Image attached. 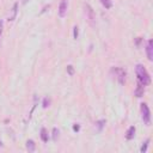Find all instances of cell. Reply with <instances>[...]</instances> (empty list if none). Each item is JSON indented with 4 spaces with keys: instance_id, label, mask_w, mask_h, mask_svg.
I'll return each instance as SVG.
<instances>
[{
    "instance_id": "cell-7",
    "label": "cell",
    "mask_w": 153,
    "mask_h": 153,
    "mask_svg": "<svg viewBox=\"0 0 153 153\" xmlns=\"http://www.w3.org/2000/svg\"><path fill=\"white\" fill-rule=\"evenodd\" d=\"M135 131H136V128H135L134 126H130V127L127 129V131H126V139H127V140H131V139H134V136H135Z\"/></svg>"
},
{
    "instance_id": "cell-1",
    "label": "cell",
    "mask_w": 153,
    "mask_h": 153,
    "mask_svg": "<svg viewBox=\"0 0 153 153\" xmlns=\"http://www.w3.org/2000/svg\"><path fill=\"white\" fill-rule=\"evenodd\" d=\"M135 73H136V78H137V82L143 85V86H147L151 84V76L147 72V69L142 66V65H136L135 66Z\"/></svg>"
},
{
    "instance_id": "cell-14",
    "label": "cell",
    "mask_w": 153,
    "mask_h": 153,
    "mask_svg": "<svg viewBox=\"0 0 153 153\" xmlns=\"http://www.w3.org/2000/svg\"><path fill=\"white\" fill-rule=\"evenodd\" d=\"M148 143H149V139H146V140H145V142L142 143V146H141V148H140V152H141V153H145V152L147 151V147H148Z\"/></svg>"
},
{
    "instance_id": "cell-20",
    "label": "cell",
    "mask_w": 153,
    "mask_h": 153,
    "mask_svg": "<svg viewBox=\"0 0 153 153\" xmlns=\"http://www.w3.org/2000/svg\"><path fill=\"white\" fill-rule=\"evenodd\" d=\"M2 26H4V23H2V20H0V37H1V33H2Z\"/></svg>"
},
{
    "instance_id": "cell-2",
    "label": "cell",
    "mask_w": 153,
    "mask_h": 153,
    "mask_svg": "<svg viewBox=\"0 0 153 153\" xmlns=\"http://www.w3.org/2000/svg\"><path fill=\"white\" fill-rule=\"evenodd\" d=\"M140 111H141V120L146 126H151V111L146 103L140 104Z\"/></svg>"
},
{
    "instance_id": "cell-13",
    "label": "cell",
    "mask_w": 153,
    "mask_h": 153,
    "mask_svg": "<svg viewBox=\"0 0 153 153\" xmlns=\"http://www.w3.org/2000/svg\"><path fill=\"white\" fill-rule=\"evenodd\" d=\"M99 1L103 5V7H105L106 10H109V8L112 7V0H99Z\"/></svg>"
},
{
    "instance_id": "cell-4",
    "label": "cell",
    "mask_w": 153,
    "mask_h": 153,
    "mask_svg": "<svg viewBox=\"0 0 153 153\" xmlns=\"http://www.w3.org/2000/svg\"><path fill=\"white\" fill-rule=\"evenodd\" d=\"M67 8H68V0H61L59 5V11H57L60 18H63L67 14Z\"/></svg>"
},
{
    "instance_id": "cell-10",
    "label": "cell",
    "mask_w": 153,
    "mask_h": 153,
    "mask_svg": "<svg viewBox=\"0 0 153 153\" xmlns=\"http://www.w3.org/2000/svg\"><path fill=\"white\" fill-rule=\"evenodd\" d=\"M17 7H18V2H14V4H13V7H12V16L8 17V20H10V22L14 20L16 14H17Z\"/></svg>"
},
{
    "instance_id": "cell-3",
    "label": "cell",
    "mask_w": 153,
    "mask_h": 153,
    "mask_svg": "<svg viewBox=\"0 0 153 153\" xmlns=\"http://www.w3.org/2000/svg\"><path fill=\"white\" fill-rule=\"evenodd\" d=\"M111 73L115 75V78L117 79V81L121 85H123L126 82V75H127V73H126V71L123 68H121V67H112L111 68Z\"/></svg>"
},
{
    "instance_id": "cell-19",
    "label": "cell",
    "mask_w": 153,
    "mask_h": 153,
    "mask_svg": "<svg viewBox=\"0 0 153 153\" xmlns=\"http://www.w3.org/2000/svg\"><path fill=\"white\" fill-rule=\"evenodd\" d=\"M79 129H80V126L79 124H74L73 126V130L74 131H79Z\"/></svg>"
},
{
    "instance_id": "cell-17",
    "label": "cell",
    "mask_w": 153,
    "mask_h": 153,
    "mask_svg": "<svg viewBox=\"0 0 153 153\" xmlns=\"http://www.w3.org/2000/svg\"><path fill=\"white\" fill-rule=\"evenodd\" d=\"M67 73H68L69 75H73V74H74V68H73L72 65H68V66H67Z\"/></svg>"
},
{
    "instance_id": "cell-22",
    "label": "cell",
    "mask_w": 153,
    "mask_h": 153,
    "mask_svg": "<svg viewBox=\"0 0 153 153\" xmlns=\"http://www.w3.org/2000/svg\"><path fill=\"white\" fill-rule=\"evenodd\" d=\"M1 147H2V141L0 140V148H1Z\"/></svg>"
},
{
    "instance_id": "cell-6",
    "label": "cell",
    "mask_w": 153,
    "mask_h": 153,
    "mask_svg": "<svg viewBox=\"0 0 153 153\" xmlns=\"http://www.w3.org/2000/svg\"><path fill=\"white\" fill-rule=\"evenodd\" d=\"M146 54H147V59L149 61H153V41L148 39L147 44H146Z\"/></svg>"
},
{
    "instance_id": "cell-21",
    "label": "cell",
    "mask_w": 153,
    "mask_h": 153,
    "mask_svg": "<svg viewBox=\"0 0 153 153\" xmlns=\"http://www.w3.org/2000/svg\"><path fill=\"white\" fill-rule=\"evenodd\" d=\"M27 1H30V0H23V4H26Z\"/></svg>"
},
{
    "instance_id": "cell-9",
    "label": "cell",
    "mask_w": 153,
    "mask_h": 153,
    "mask_svg": "<svg viewBox=\"0 0 153 153\" xmlns=\"http://www.w3.org/2000/svg\"><path fill=\"white\" fill-rule=\"evenodd\" d=\"M35 148H36V143H35V141L33 140H27L26 141V149L29 151V152H35Z\"/></svg>"
},
{
    "instance_id": "cell-11",
    "label": "cell",
    "mask_w": 153,
    "mask_h": 153,
    "mask_svg": "<svg viewBox=\"0 0 153 153\" xmlns=\"http://www.w3.org/2000/svg\"><path fill=\"white\" fill-rule=\"evenodd\" d=\"M105 123H106L105 120H99V121H97V122H96V128H97V130H98V131H102L103 128H104V126H105Z\"/></svg>"
},
{
    "instance_id": "cell-18",
    "label": "cell",
    "mask_w": 153,
    "mask_h": 153,
    "mask_svg": "<svg viewBox=\"0 0 153 153\" xmlns=\"http://www.w3.org/2000/svg\"><path fill=\"white\" fill-rule=\"evenodd\" d=\"M78 32H79V30H78V26H74L73 27V37L76 39L78 38Z\"/></svg>"
},
{
    "instance_id": "cell-15",
    "label": "cell",
    "mask_w": 153,
    "mask_h": 153,
    "mask_svg": "<svg viewBox=\"0 0 153 153\" xmlns=\"http://www.w3.org/2000/svg\"><path fill=\"white\" fill-rule=\"evenodd\" d=\"M59 134H60V130L57 128H53V140L56 141L59 139Z\"/></svg>"
},
{
    "instance_id": "cell-5",
    "label": "cell",
    "mask_w": 153,
    "mask_h": 153,
    "mask_svg": "<svg viewBox=\"0 0 153 153\" xmlns=\"http://www.w3.org/2000/svg\"><path fill=\"white\" fill-rule=\"evenodd\" d=\"M85 13H86V18L88 19L90 24L93 26V25H94V19H96V17H94V12H93V10H92V7H91L90 5H85Z\"/></svg>"
},
{
    "instance_id": "cell-16",
    "label": "cell",
    "mask_w": 153,
    "mask_h": 153,
    "mask_svg": "<svg viewBox=\"0 0 153 153\" xmlns=\"http://www.w3.org/2000/svg\"><path fill=\"white\" fill-rule=\"evenodd\" d=\"M49 104H50V99L45 97V98L43 99V103H42V106H43V108L45 109V108H48V106H49Z\"/></svg>"
},
{
    "instance_id": "cell-12",
    "label": "cell",
    "mask_w": 153,
    "mask_h": 153,
    "mask_svg": "<svg viewBox=\"0 0 153 153\" xmlns=\"http://www.w3.org/2000/svg\"><path fill=\"white\" fill-rule=\"evenodd\" d=\"M41 139H42L43 142H48L49 136H48V131H47L45 128H42V129H41Z\"/></svg>"
},
{
    "instance_id": "cell-8",
    "label": "cell",
    "mask_w": 153,
    "mask_h": 153,
    "mask_svg": "<svg viewBox=\"0 0 153 153\" xmlns=\"http://www.w3.org/2000/svg\"><path fill=\"white\" fill-rule=\"evenodd\" d=\"M143 87H145L143 85H141V84L137 82V86H136V90H135V96L137 98H140V97L143 96V92H145V88Z\"/></svg>"
}]
</instances>
